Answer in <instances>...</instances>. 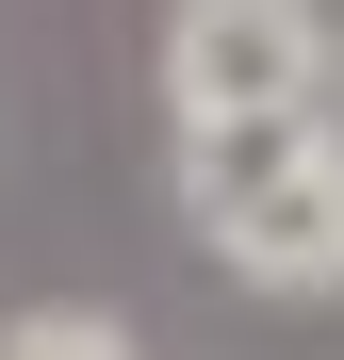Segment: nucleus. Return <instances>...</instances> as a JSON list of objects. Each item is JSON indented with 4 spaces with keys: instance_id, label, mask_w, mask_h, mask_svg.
I'll use <instances>...</instances> for the list:
<instances>
[{
    "instance_id": "7ed1b4c3",
    "label": "nucleus",
    "mask_w": 344,
    "mask_h": 360,
    "mask_svg": "<svg viewBox=\"0 0 344 360\" xmlns=\"http://www.w3.org/2000/svg\"><path fill=\"white\" fill-rule=\"evenodd\" d=\"M0 360H148L132 311H82V295H33V311H0Z\"/></svg>"
},
{
    "instance_id": "f257e3e1",
    "label": "nucleus",
    "mask_w": 344,
    "mask_h": 360,
    "mask_svg": "<svg viewBox=\"0 0 344 360\" xmlns=\"http://www.w3.org/2000/svg\"><path fill=\"white\" fill-rule=\"evenodd\" d=\"M181 229L246 295H344V115H213L181 131Z\"/></svg>"
},
{
    "instance_id": "f03ea898",
    "label": "nucleus",
    "mask_w": 344,
    "mask_h": 360,
    "mask_svg": "<svg viewBox=\"0 0 344 360\" xmlns=\"http://www.w3.org/2000/svg\"><path fill=\"white\" fill-rule=\"evenodd\" d=\"M164 131L213 115H312L328 98V17L312 0H164Z\"/></svg>"
}]
</instances>
